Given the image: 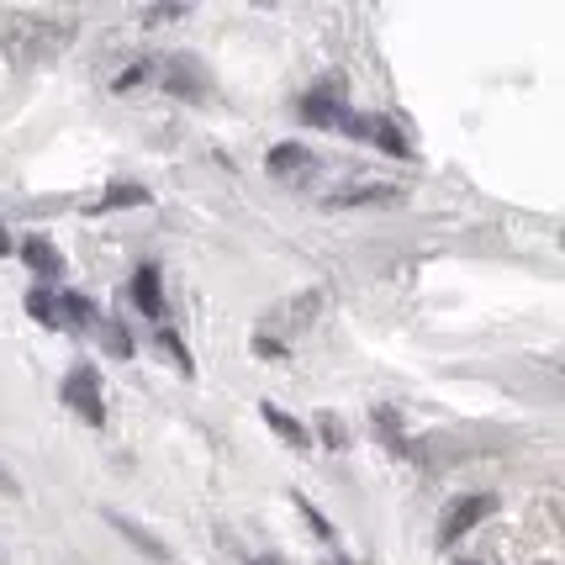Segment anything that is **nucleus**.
I'll list each match as a JSON object with an SVG mask.
<instances>
[{
  "mask_svg": "<svg viewBox=\"0 0 565 565\" xmlns=\"http://www.w3.org/2000/svg\"><path fill=\"white\" fill-rule=\"evenodd\" d=\"M70 32L74 22H53V17H11L6 22V49L11 58H49V53L70 49Z\"/></svg>",
  "mask_w": 565,
  "mask_h": 565,
  "instance_id": "1",
  "label": "nucleus"
},
{
  "mask_svg": "<svg viewBox=\"0 0 565 565\" xmlns=\"http://www.w3.org/2000/svg\"><path fill=\"white\" fill-rule=\"evenodd\" d=\"M497 513V497L492 492H470V497H455L449 502V513H444V523H439V544L449 550V544H460L481 523V518H492Z\"/></svg>",
  "mask_w": 565,
  "mask_h": 565,
  "instance_id": "2",
  "label": "nucleus"
},
{
  "mask_svg": "<svg viewBox=\"0 0 565 565\" xmlns=\"http://www.w3.org/2000/svg\"><path fill=\"white\" fill-rule=\"evenodd\" d=\"M64 402H70L79 418L90 423V428H100L106 423V402H100V381L90 365H74L70 381H64Z\"/></svg>",
  "mask_w": 565,
  "mask_h": 565,
  "instance_id": "3",
  "label": "nucleus"
},
{
  "mask_svg": "<svg viewBox=\"0 0 565 565\" xmlns=\"http://www.w3.org/2000/svg\"><path fill=\"white\" fill-rule=\"evenodd\" d=\"M206 85H212V74L201 64L196 53H174L170 64H164V90L180 100H206Z\"/></svg>",
  "mask_w": 565,
  "mask_h": 565,
  "instance_id": "4",
  "label": "nucleus"
},
{
  "mask_svg": "<svg viewBox=\"0 0 565 565\" xmlns=\"http://www.w3.org/2000/svg\"><path fill=\"white\" fill-rule=\"evenodd\" d=\"M100 518H106V523H111V529H117V534H122V540L132 544V550H143L148 561H170V550H164V540H159V534H148L143 523H132V518L117 513V508H100Z\"/></svg>",
  "mask_w": 565,
  "mask_h": 565,
  "instance_id": "5",
  "label": "nucleus"
},
{
  "mask_svg": "<svg viewBox=\"0 0 565 565\" xmlns=\"http://www.w3.org/2000/svg\"><path fill=\"white\" fill-rule=\"evenodd\" d=\"M318 312H322V291H296L291 301H286V307L270 318V328H275V333H301V328L318 318Z\"/></svg>",
  "mask_w": 565,
  "mask_h": 565,
  "instance_id": "6",
  "label": "nucleus"
},
{
  "mask_svg": "<svg viewBox=\"0 0 565 565\" xmlns=\"http://www.w3.org/2000/svg\"><path fill=\"white\" fill-rule=\"evenodd\" d=\"M265 170L280 174V180H296L301 170H318V153L307 143H275L270 153H265Z\"/></svg>",
  "mask_w": 565,
  "mask_h": 565,
  "instance_id": "7",
  "label": "nucleus"
},
{
  "mask_svg": "<svg viewBox=\"0 0 565 565\" xmlns=\"http://www.w3.org/2000/svg\"><path fill=\"white\" fill-rule=\"evenodd\" d=\"M381 201H396V185H344L322 201L328 212H344V206H381Z\"/></svg>",
  "mask_w": 565,
  "mask_h": 565,
  "instance_id": "8",
  "label": "nucleus"
},
{
  "mask_svg": "<svg viewBox=\"0 0 565 565\" xmlns=\"http://www.w3.org/2000/svg\"><path fill=\"white\" fill-rule=\"evenodd\" d=\"M132 307H138L143 318H159V312H164V296H159V265H143V270L132 275Z\"/></svg>",
  "mask_w": 565,
  "mask_h": 565,
  "instance_id": "9",
  "label": "nucleus"
},
{
  "mask_svg": "<svg viewBox=\"0 0 565 565\" xmlns=\"http://www.w3.org/2000/svg\"><path fill=\"white\" fill-rule=\"evenodd\" d=\"M22 259L38 275H64V254H58L49 238H26V244H22Z\"/></svg>",
  "mask_w": 565,
  "mask_h": 565,
  "instance_id": "10",
  "label": "nucleus"
},
{
  "mask_svg": "<svg viewBox=\"0 0 565 565\" xmlns=\"http://www.w3.org/2000/svg\"><path fill=\"white\" fill-rule=\"evenodd\" d=\"M259 413H265V423H270L275 434H280V439L291 444V449H307V444H312V434H307V428H301V423H296L291 413H280V407H270V402H265Z\"/></svg>",
  "mask_w": 565,
  "mask_h": 565,
  "instance_id": "11",
  "label": "nucleus"
},
{
  "mask_svg": "<svg viewBox=\"0 0 565 565\" xmlns=\"http://www.w3.org/2000/svg\"><path fill=\"white\" fill-rule=\"evenodd\" d=\"M58 322H74V328H96V307L79 291H58Z\"/></svg>",
  "mask_w": 565,
  "mask_h": 565,
  "instance_id": "12",
  "label": "nucleus"
},
{
  "mask_svg": "<svg viewBox=\"0 0 565 565\" xmlns=\"http://www.w3.org/2000/svg\"><path fill=\"white\" fill-rule=\"evenodd\" d=\"M26 312L38 322H49V328H58V296H53L49 286H32V291H26Z\"/></svg>",
  "mask_w": 565,
  "mask_h": 565,
  "instance_id": "13",
  "label": "nucleus"
},
{
  "mask_svg": "<svg viewBox=\"0 0 565 565\" xmlns=\"http://www.w3.org/2000/svg\"><path fill=\"white\" fill-rule=\"evenodd\" d=\"M143 201H148L143 185H127V180H117V185L100 196V212H117V206H143Z\"/></svg>",
  "mask_w": 565,
  "mask_h": 565,
  "instance_id": "14",
  "label": "nucleus"
},
{
  "mask_svg": "<svg viewBox=\"0 0 565 565\" xmlns=\"http://www.w3.org/2000/svg\"><path fill=\"white\" fill-rule=\"evenodd\" d=\"M96 328H100V339H106V349H111L117 360H127V354H132V339H127L122 322H96Z\"/></svg>",
  "mask_w": 565,
  "mask_h": 565,
  "instance_id": "15",
  "label": "nucleus"
},
{
  "mask_svg": "<svg viewBox=\"0 0 565 565\" xmlns=\"http://www.w3.org/2000/svg\"><path fill=\"white\" fill-rule=\"evenodd\" d=\"M159 344L170 349V360H174V365H180V370H185V375L196 370V360H191V349L180 344V333H170V328H164V333H159Z\"/></svg>",
  "mask_w": 565,
  "mask_h": 565,
  "instance_id": "16",
  "label": "nucleus"
},
{
  "mask_svg": "<svg viewBox=\"0 0 565 565\" xmlns=\"http://www.w3.org/2000/svg\"><path fill=\"white\" fill-rule=\"evenodd\" d=\"M148 74H153V64H132V70L117 74V85H111V90H117V96H127V90H138V85H148Z\"/></svg>",
  "mask_w": 565,
  "mask_h": 565,
  "instance_id": "17",
  "label": "nucleus"
},
{
  "mask_svg": "<svg viewBox=\"0 0 565 565\" xmlns=\"http://www.w3.org/2000/svg\"><path fill=\"white\" fill-rule=\"evenodd\" d=\"M322 439H328V444H344V428H339V418H333V413H322Z\"/></svg>",
  "mask_w": 565,
  "mask_h": 565,
  "instance_id": "18",
  "label": "nucleus"
},
{
  "mask_svg": "<svg viewBox=\"0 0 565 565\" xmlns=\"http://www.w3.org/2000/svg\"><path fill=\"white\" fill-rule=\"evenodd\" d=\"M375 428H381V439H396V418H392V407H381V413H375Z\"/></svg>",
  "mask_w": 565,
  "mask_h": 565,
  "instance_id": "19",
  "label": "nucleus"
},
{
  "mask_svg": "<svg viewBox=\"0 0 565 565\" xmlns=\"http://www.w3.org/2000/svg\"><path fill=\"white\" fill-rule=\"evenodd\" d=\"M180 11H185V6H159V11H148L143 22H170V17H180Z\"/></svg>",
  "mask_w": 565,
  "mask_h": 565,
  "instance_id": "20",
  "label": "nucleus"
},
{
  "mask_svg": "<svg viewBox=\"0 0 565 565\" xmlns=\"http://www.w3.org/2000/svg\"><path fill=\"white\" fill-rule=\"evenodd\" d=\"M0 254H11V238H6V222H0Z\"/></svg>",
  "mask_w": 565,
  "mask_h": 565,
  "instance_id": "21",
  "label": "nucleus"
},
{
  "mask_svg": "<svg viewBox=\"0 0 565 565\" xmlns=\"http://www.w3.org/2000/svg\"><path fill=\"white\" fill-rule=\"evenodd\" d=\"M254 565H280V561H254Z\"/></svg>",
  "mask_w": 565,
  "mask_h": 565,
  "instance_id": "22",
  "label": "nucleus"
},
{
  "mask_svg": "<svg viewBox=\"0 0 565 565\" xmlns=\"http://www.w3.org/2000/svg\"><path fill=\"white\" fill-rule=\"evenodd\" d=\"M455 565H476V561H455Z\"/></svg>",
  "mask_w": 565,
  "mask_h": 565,
  "instance_id": "23",
  "label": "nucleus"
},
{
  "mask_svg": "<svg viewBox=\"0 0 565 565\" xmlns=\"http://www.w3.org/2000/svg\"><path fill=\"white\" fill-rule=\"evenodd\" d=\"M339 565H349V561H339Z\"/></svg>",
  "mask_w": 565,
  "mask_h": 565,
  "instance_id": "24",
  "label": "nucleus"
},
{
  "mask_svg": "<svg viewBox=\"0 0 565 565\" xmlns=\"http://www.w3.org/2000/svg\"><path fill=\"white\" fill-rule=\"evenodd\" d=\"M540 565H550V561H540Z\"/></svg>",
  "mask_w": 565,
  "mask_h": 565,
  "instance_id": "25",
  "label": "nucleus"
}]
</instances>
